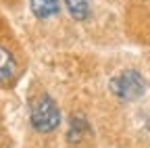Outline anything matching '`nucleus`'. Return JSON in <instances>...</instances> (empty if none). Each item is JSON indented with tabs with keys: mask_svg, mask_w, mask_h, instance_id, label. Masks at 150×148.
<instances>
[{
	"mask_svg": "<svg viewBox=\"0 0 150 148\" xmlns=\"http://www.w3.org/2000/svg\"><path fill=\"white\" fill-rule=\"evenodd\" d=\"M83 132L90 134V125H88V121H86L83 117H71V121H69V132H67L69 144H77V142H81Z\"/></svg>",
	"mask_w": 150,
	"mask_h": 148,
	"instance_id": "obj_5",
	"label": "nucleus"
},
{
	"mask_svg": "<svg viewBox=\"0 0 150 148\" xmlns=\"http://www.w3.org/2000/svg\"><path fill=\"white\" fill-rule=\"evenodd\" d=\"M17 75V63H15V57L4 48L0 46V86L4 84H11Z\"/></svg>",
	"mask_w": 150,
	"mask_h": 148,
	"instance_id": "obj_3",
	"label": "nucleus"
},
{
	"mask_svg": "<svg viewBox=\"0 0 150 148\" xmlns=\"http://www.w3.org/2000/svg\"><path fill=\"white\" fill-rule=\"evenodd\" d=\"M110 92H112V96L117 100H121V102L138 100L146 92V79L136 69H125V71L117 73V75L110 79Z\"/></svg>",
	"mask_w": 150,
	"mask_h": 148,
	"instance_id": "obj_2",
	"label": "nucleus"
},
{
	"mask_svg": "<svg viewBox=\"0 0 150 148\" xmlns=\"http://www.w3.org/2000/svg\"><path fill=\"white\" fill-rule=\"evenodd\" d=\"M69 15L77 21H86L90 17V0H63Z\"/></svg>",
	"mask_w": 150,
	"mask_h": 148,
	"instance_id": "obj_6",
	"label": "nucleus"
},
{
	"mask_svg": "<svg viewBox=\"0 0 150 148\" xmlns=\"http://www.w3.org/2000/svg\"><path fill=\"white\" fill-rule=\"evenodd\" d=\"M29 6L38 19H50V17L59 15L61 11L59 0H29Z\"/></svg>",
	"mask_w": 150,
	"mask_h": 148,
	"instance_id": "obj_4",
	"label": "nucleus"
},
{
	"mask_svg": "<svg viewBox=\"0 0 150 148\" xmlns=\"http://www.w3.org/2000/svg\"><path fill=\"white\" fill-rule=\"evenodd\" d=\"M29 121L31 127L40 134H48L54 132L61 123V110L56 106V102L52 100V96L48 94H40L38 98L31 100L29 106Z\"/></svg>",
	"mask_w": 150,
	"mask_h": 148,
	"instance_id": "obj_1",
	"label": "nucleus"
}]
</instances>
